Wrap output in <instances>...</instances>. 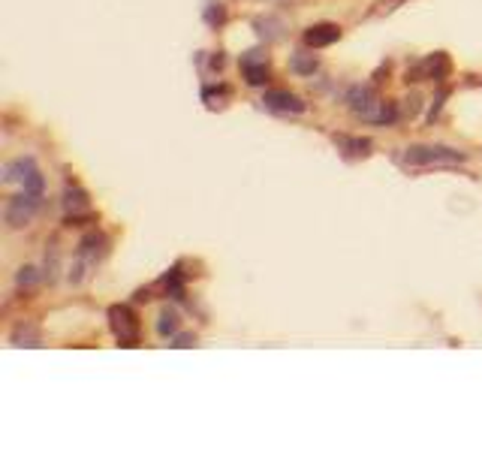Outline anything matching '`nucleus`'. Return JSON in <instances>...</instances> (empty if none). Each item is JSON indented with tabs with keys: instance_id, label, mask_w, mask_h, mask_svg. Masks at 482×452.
Wrapping results in <instances>:
<instances>
[{
	"instance_id": "nucleus-1",
	"label": "nucleus",
	"mask_w": 482,
	"mask_h": 452,
	"mask_svg": "<svg viewBox=\"0 0 482 452\" xmlns=\"http://www.w3.org/2000/svg\"><path fill=\"white\" fill-rule=\"evenodd\" d=\"M401 160L407 166H449V163H464L467 157L446 145H410Z\"/></svg>"
},
{
	"instance_id": "nucleus-11",
	"label": "nucleus",
	"mask_w": 482,
	"mask_h": 452,
	"mask_svg": "<svg viewBox=\"0 0 482 452\" xmlns=\"http://www.w3.org/2000/svg\"><path fill=\"white\" fill-rule=\"evenodd\" d=\"M395 118H398L395 103H383V99H377V103L362 115V121H371V124H392Z\"/></svg>"
},
{
	"instance_id": "nucleus-17",
	"label": "nucleus",
	"mask_w": 482,
	"mask_h": 452,
	"mask_svg": "<svg viewBox=\"0 0 482 452\" xmlns=\"http://www.w3.org/2000/svg\"><path fill=\"white\" fill-rule=\"evenodd\" d=\"M36 278H40V274H36V269H33V266H24V269L16 274V284H18V286H33Z\"/></svg>"
},
{
	"instance_id": "nucleus-4",
	"label": "nucleus",
	"mask_w": 482,
	"mask_h": 452,
	"mask_svg": "<svg viewBox=\"0 0 482 452\" xmlns=\"http://www.w3.org/2000/svg\"><path fill=\"white\" fill-rule=\"evenodd\" d=\"M36 211H40V196H36V193H21L16 199H9L6 211H4L6 226H12V230H21V226H28L33 220Z\"/></svg>"
},
{
	"instance_id": "nucleus-13",
	"label": "nucleus",
	"mask_w": 482,
	"mask_h": 452,
	"mask_svg": "<svg viewBox=\"0 0 482 452\" xmlns=\"http://www.w3.org/2000/svg\"><path fill=\"white\" fill-rule=\"evenodd\" d=\"M335 142L341 151H347L350 157H365L371 151V142L368 139H350V136H335Z\"/></svg>"
},
{
	"instance_id": "nucleus-8",
	"label": "nucleus",
	"mask_w": 482,
	"mask_h": 452,
	"mask_svg": "<svg viewBox=\"0 0 482 452\" xmlns=\"http://www.w3.org/2000/svg\"><path fill=\"white\" fill-rule=\"evenodd\" d=\"M257 55L259 52H247L245 58H241V72H245L247 85H253V87H259V85L269 82V67H265V60L257 58Z\"/></svg>"
},
{
	"instance_id": "nucleus-6",
	"label": "nucleus",
	"mask_w": 482,
	"mask_h": 452,
	"mask_svg": "<svg viewBox=\"0 0 482 452\" xmlns=\"http://www.w3.org/2000/svg\"><path fill=\"white\" fill-rule=\"evenodd\" d=\"M262 106L272 109V112H281V115H289V112H293V115H299V112H304L301 97L293 94V91H265Z\"/></svg>"
},
{
	"instance_id": "nucleus-14",
	"label": "nucleus",
	"mask_w": 482,
	"mask_h": 452,
	"mask_svg": "<svg viewBox=\"0 0 482 452\" xmlns=\"http://www.w3.org/2000/svg\"><path fill=\"white\" fill-rule=\"evenodd\" d=\"M289 70H293L296 75H314L316 72V58L308 55V52H296L293 58H289Z\"/></svg>"
},
{
	"instance_id": "nucleus-18",
	"label": "nucleus",
	"mask_w": 482,
	"mask_h": 452,
	"mask_svg": "<svg viewBox=\"0 0 482 452\" xmlns=\"http://www.w3.org/2000/svg\"><path fill=\"white\" fill-rule=\"evenodd\" d=\"M190 341H193L190 335H178V338H175V344H172V347H190Z\"/></svg>"
},
{
	"instance_id": "nucleus-3",
	"label": "nucleus",
	"mask_w": 482,
	"mask_h": 452,
	"mask_svg": "<svg viewBox=\"0 0 482 452\" xmlns=\"http://www.w3.org/2000/svg\"><path fill=\"white\" fill-rule=\"evenodd\" d=\"M106 254V238L103 235H97V232H91V235H85L82 238V244H79V262H75V269L70 271V281L73 284H79L82 278H85V269H91V266H97V259Z\"/></svg>"
},
{
	"instance_id": "nucleus-5",
	"label": "nucleus",
	"mask_w": 482,
	"mask_h": 452,
	"mask_svg": "<svg viewBox=\"0 0 482 452\" xmlns=\"http://www.w3.org/2000/svg\"><path fill=\"white\" fill-rule=\"evenodd\" d=\"M449 75V58L437 52V55H428L419 67H416L413 72H407V79L413 82H419V79H434V82H443Z\"/></svg>"
},
{
	"instance_id": "nucleus-15",
	"label": "nucleus",
	"mask_w": 482,
	"mask_h": 452,
	"mask_svg": "<svg viewBox=\"0 0 482 452\" xmlns=\"http://www.w3.org/2000/svg\"><path fill=\"white\" fill-rule=\"evenodd\" d=\"M253 28H257L259 31V36H262V40H281V31H284V24L281 21H277V18H259L257 24H253Z\"/></svg>"
},
{
	"instance_id": "nucleus-12",
	"label": "nucleus",
	"mask_w": 482,
	"mask_h": 452,
	"mask_svg": "<svg viewBox=\"0 0 482 452\" xmlns=\"http://www.w3.org/2000/svg\"><path fill=\"white\" fill-rule=\"evenodd\" d=\"M63 211L67 215H79V211H87V196H85V190H79V187H67L63 190Z\"/></svg>"
},
{
	"instance_id": "nucleus-10",
	"label": "nucleus",
	"mask_w": 482,
	"mask_h": 452,
	"mask_svg": "<svg viewBox=\"0 0 482 452\" xmlns=\"http://www.w3.org/2000/svg\"><path fill=\"white\" fill-rule=\"evenodd\" d=\"M374 103H377V99H374V91H371L368 85H356V87H350V94H347V106H350L353 112H356L359 118H362L365 112L371 109Z\"/></svg>"
},
{
	"instance_id": "nucleus-7",
	"label": "nucleus",
	"mask_w": 482,
	"mask_h": 452,
	"mask_svg": "<svg viewBox=\"0 0 482 452\" xmlns=\"http://www.w3.org/2000/svg\"><path fill=\"white\" fill-rule=\"evenodd\" d=\"M338 40H341L338 24H314V28L304 31V45H311V48H326Z\"/></svg>"
},
{
	"instance_id": "nucleus-16",
	"label": "nucleus",
	"mask_w": 482,
	"mask_h": 452,
	"mask_svg": "<svg viewBox=\"0 0 482 452\" xmlns=\"http://www.w3.org/2000/svg\"><path fill=\"white\" fill-rule=\"evenodd\" d=\"M157 332L163 335V338H169V335H175V332H178V313H175V311H163L160 313V323H157Z\"/></svg>"
},
{
	"instance_id": "nucleus-9",
	"label": "nucleus",
	"mask_w": 482,
	"mask_h": 452,
	"mask_svg": "<svg viewBox=\"0 0 482 452\" xmlns=\"http://www.w3.org/2000/svg\"><path fill=\"white\" fill-rule=\"evenodd\" d=\"M33 172H36L33 157H18V160H12V163L4 166V181L6 184H24Z\"/></svg>"
},
{
	"instance_id": "nucleus-2",
	"label": "nucleus",
	"mask_w": 482,
	"mask_h": 452,
	"mask_svg": "<svg viewBox=\"0 0 482 452\" xmlns=\"http://www.w3.org/2000/svg\"><path fill=\"white\" fill-rule=\"evenodd\" d=\"M109 323H112V332H115L121 347H136L139 344V320L127 305L112 308L109 311Z\"/></svg>"
}]
</instances>
